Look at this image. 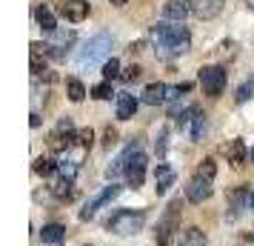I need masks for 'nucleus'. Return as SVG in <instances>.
Here are the masks:
<instances>
[{"label": "nucleus", "instance_id": "c756f323", "mask_svg": "<svg viewBox=\"0 0 254 246\" xmlns=\"http://www.w3.org/2000/svg\"><path fill=\"white\" fill-rule=\"evenodd\" d=\"M234 97H237V103H246V100H252V97H254V78L243 83L240 89H237V94H234Z\"/></svg>", "mask_w": 254, "mask_h": 246}, {"label": "nucleus", "instance_id": "bb28decb", "mask_svg": "<svg viewBox=\"0 0 254 246\" xmlns=\"http://www.w3.org/2000/svg\"><path fill=\"white\" fill-rule=\"evenodd\" d=\"M214 175H217V164H214L211 158H206L203 164L197 166V177H206V180H214Z\"/></svg>", "mask_w": 254, "mask_h": 246}, {"label": "nucleus", "instance_id": "2eb2a0df", "mask_svg": "<svg viewBox=\"0 0 254 246\" xmlns=\"http://www.w3.org/2000/svg\"><path fill=\"white\" fill-rule=\"evenodd\" d=\"M249 195H252V189L249 186H240V189H234L229 195V206H231V212H229V218L234 221L237 215H243V212L249 209Z\"/></svg>", "mask_w": 254, "mask_h": 246}, {"label": "nucleus", "instance_id": "6ab92c4d", "mask_svg": "<svg viewBox=\"0 0 254 246\" xmlns=\"http://www.w3.org/2000/svg\"><path fill=\"white\" fill-rule=\"evenodd\" d=\"M49 192H52V195H55L58 200H71V198H74V180H71V177H63V175H60L58 180L49 186Z\"/></svg>", "mask_w": 254, "mask_h": 246}, {"label": "nucleus", "instance_id": "4be33fe9", "mask_svg": "<svg viewBox=\"0 0 254 246\" xmlns=\"http://www.w3.org/2000/svg\"><path fill=\"white\" fill-rule=\"evenodd\" d=\"M177 246H206V232H203V229H197V226H191V229L180 232Z\"/></svg>", "mask_w": 254, "mask_h": 246}, {"label": "nucleus", "instance_id": "5701e85b", "mask_svg": "<svg viewBox=\"0 0 254 246\" xmlns=\"http://www.w3.org/2000/svg\"><path fill=\"white\" fill-rule=\"evenodd\" d=\"M32 169H35V175L49 177V175H55V172H58V161H55V158H37Z\"/></svg>", "mask_w": 254, "mask_h": 246}, {"label": "nucleus", "instance_id": "4c0bfd02", "mask_svg": "<svg viewBox=\"0 0 254 246\" xmlns=\"http://www.w3.org/2000/svg\"><path fill=\"white\" fill-rule=\"evenodd\" d=\"M249 209H254V189H252V195H249Z\"/></svg>", "mask_w": 254, "mask_h": 246}, {"label": "nucleus", "instance_id": "c85d7f7f", "mask_svg": "<svg viewBox=\"0 0 254 246\" xmlns=\"http://www.w3.org/2000/svg\"><path fill=\"white\" fill-rule=\"evenodd\" d=\"M112 94H115V92H112V83H109V81L97 83V86L92 89V97H94V100H109Z\"/></svg>", "mask_w": 254, "mask_h": 246}, {"label": "nucleus", "instance_id": "412c9836", "mask_svg": "<svg viewBox=\"0 0 254 246\" xmlns=\"http://www.w3.org/2000/svg\"><path fill=\"white\" fill-rule=\"evenodd\" d=\"M35 20H37V26H40L46 35L58 32V20H55V14L49 12L46 6H37V9H35Z\"/></svg>", "mask_w": 254, "mask_h": 246}, {"label": "nucleus", "instance_id": "f704fd0d", "mask_svg": "<svg viewBox=\"0 0 254 246\" xmlns=\"http://www.w3.org/2000/svg\"><path fill=\"white\" fill-rule=\"evenodd\" d=\"M115 143H117V132L109 126V129H106V135H103V146H106V149H112Z\"/></svg>", "mask_w": 254, "mask_h": 246}, {"label": "nucleus", "instance_id": "f8f14e48", "mask_svg": "<svg viewBox=\"0 0 254 246\" xmlns=\"http://www.w3.org/2000/svg\"><path fill=\"white\" fill-rule=\"evenodd\" d=\"M223 155H226V161H229L234 169H240V166L249 161V146H246L240 138H234V141H229L223 146Z\"/></svg>", "mask_w": 254, "mask_h": 246}, {"label": "nucleus", "instance_id": "ddd939ff", "mask_svg": "<svg viewBox=\"0 0 254 246\" xmlns=\"http://www.w3.org/2000/svg\"><path fill=\"white\" fill-rule=\"evenodd\" d=\"M191 12V6L186 3V0H169V3H163V20H169V23H183L186 17Z\"/></svg>", "mask_w": 254, "mask_h": 246}, {"label": "nucleus", "instance_id": "ea45409f", "mask_svg": "<svg viewBox=\"0 0 254 246\" xmlns=\"http://www.w3.org/2000/svg\"><path fill=\"white\" fill-rule=\"evenodd\" d=\"M246 241H252V244H254V232H252V235H246Z\"/></svg>", "mask_w": 254, "mask_h": 246}, {"label": "nucleus", "instance_id": "39448f33", "mask_svg": "<svg viewBox=\"0 0 254 246\" xmlns=\"http://www.w3.org/2000/svg\"><path fill=\"white\" fill-rule=\"evenodd\" d=\"M226 81H229V72L223 66H203L200 69V86L208 97H220L226 89Z\"/></svg>", "mask_w": 254, "mask_h": 246}, {"label": "nucleus", "instance_id": "0eeeda50", "mask_svg": "<svg viewBox=\"0 0 254 246\" xmlns=\"http://www.w3.org/2000/svg\"><path fill=\"white\" fill-rule=\"evenodd\" d=\"M117 195H120V186H117V183H109V186H106L103 192H97V195H94V198L80 209V221H92L94 215L103 209L106 203H112V200H115Z\"/></svg>", "mask_w": 254, "mask_h": 246}, {"label": "nucleus", "instance_id": "c9c22d12", "mask_svg": "<svg viewBox=\"0 0 254 246\" xmlns=\"http://www.w3.org/2000/svg\"><path fill=\"white\" fill-rule=\"evenodd\" d=\"M29 123L37 129V126H40V115H37V112H32V120H29Z\"/></svg>", "mask_w": 254, "mask_h": 246}, {"label": "nucleus", "instance_id": "4468645a", "mask_svg": "<svg viewBox=\"0 0 254 246\" xmlns=\"http://www.w3.org/2000/svg\"><path fill=\"white\" fill-rule=\"evenodd\" d=\"M189 6L203 20H211V17H217L223 12V0H189Z\"/></svg>", "mask_w": 254, "mask_h": 246}, {"label": "nucleus", "instance_id": "1a4fd4ad", "mask_svg": "<svg viewBox=\"0 0 254 246\" xmlns=\"http://www.w3.org/2000/svg\"><path fill=\"white\" fill-rule=\"evenodd\" d=\"M60 17H66L69 23H80L89 17V0H63L60 3Z\"/></svg>", "mask_w": 254, "mask_h": 246}, {"label": "nucleus", "instance_id": "9d476101", "mask_svg": "<svg viewBox=\"0 0 254 246\" xmlns=\"http://www.w3.org/2000/svg\"><path fill=\"white\" fill-rule=\"evenodd\" d=\"M211 180H206V177H191L189 180V186H186V200H191V203H203V200L211 198Z\"/></svg>", "mask_w": 254, "mask_h": 246}, {"label": "nucleus", "instance_id": "423d86ee", "mask_svg": "<svg viewBox=\"0 0 254 246\" xmlns=\"http://www.w3.org/2000/svg\"><path fill=\"white\" fill-rule=\"evenodd\" d=\"M71 143H77V132H74V123H71V117H60L55 132L49 135V146L55 149V152H66Z\"/></svg>", "mask_w": 254, "mask_h": 246}, {"label": "nucleus", "instance_id": "cd10ccee", "mask_svg": "<svg viewBox=\"0 0 254 246\" xmlns=\"http://www.w3.org/2000/svg\"><path fill=\"white\" fill-rule=\"evenodd\" d=\"M77 169H80V164H77V161H66V158H63V161H58V172L63 177H71V180H74Z\"/></svg>", "mask_w": 254, "mask_h": 246}, {"label": "nucleus", "instance_id": "393cba45", "mask_svg": "<svg viewBox=\"0 0 254 246\" xmlns=\"http://www.w3.org/2000/svg\"><path fill=\"white\" fill-rule=\"evenodd\" d=\"M203 135H206V115L197 109L194 120H191V141H203Z\"/></svg>", "mask_w": 254, "mask_h": 246}, {"label": "nucleus", "instance_id": "7ed1b4c3", "mask_svg": "<svg viewBox=\"0 0 254 246\" xmlns=\"http://www.w3.org/2000/svg\"><path fill=\"white\" fill-rule=\"evenodd\" d=\"M143 226H146V212L143 209H120V212H115V215L106 221V229L115 232V235H120V238L137 235Z\"/></svg>", "mask_w": 254, "mask_h": 246}, {"label": "nucleus", "instance_id": "2f4dec72", "mask_svg": "<svg viewBox=\"0 0 254 246\" xmlns=\"http://www.w3.org/2000/svg\"><path fill=\"white\" fill-rule=\"evenodd\" d=\"M92 143H94V132L92 129H80V132H77V146L92 149Z\"/></svg>", "mask_w": 254, "mask_h": 246}, {"label": "nucleus", "instance_id": "9b49d317", "mask_svg": "<svg viewBox=\"0 0 254 246\" xmlns=\"http://www.w3.org/2000/svg\"><path fill=\"white\" fill-rule=\"evenodd\" d=\"M140 152V141L137 138H134V141L128 143L126 149H123V152L117 155L115 158V164L109 166V169H106V175H109V180H112V177H117L120 175V172H126V166H128V161H131V158H134V155Z\"/></svg>", "mask_w": 254, "mask_h": 246}, {"label": "nucleus", "instance_id": "a19ab883", "mask_svg": "<svg viewBox=\"0 0 254 246\" xmlns=\"http://www.w3.org/2000/svg\"><path fill=\"white\" fill-rule=\"evenodd\" d=\"M249 158H252V161H254V146H252V152H249Z\"/></svg>", "mask_w": 254, "mask_h": 246}, {"label": "nucleus", "instance_id": "72a5a7b5", "mask_svg": "<svg viewBox=\"0 0 254 246\" xmlns=\"http://www.w3.org/2000/svg\"><path fill=\"white\" fill-rule=\"evenodd\" d=\"M183 92H191V83H180V86H169V100H177Z\"/></svg>", "mask_w": 254, "mask_h": 246}, {"label": "nucleus", "instance_id": "58836bf2", "mask_svg": "<svg viewBox=\"0 0 254 246\" xmlns=\"http://www.w3.org/2000/svg\"><path fill=\"white\" fill-rule=\"evenodd\" d=\"M246 6H249V9L254 12V0H246Z\"/></svg>", "mask_w": 254, "mask_h": 246}, {"label": "nucleus", "instance_id": "f3484780", "mask_svg": "<svg viewBox=\"0 0 254 246\" xmlns=\"http://www.w3.org/2000/svg\"><path fill=\"white\" fill-rule=\"evenodd\" d=\"M137 112V97L131 92H120L117 94V117L120 120H131Z\"/></svg>", "mask_w": 254, "mask_h": 246}, {"label": "nucleus", "instance_id": "a878e982", "mask_svg": "<svg viewBox=\"0 0 254 246\" xmlns=\"http://www.w3.org/2000/svg\"><path fill=\"white\" fill-rule=\"evenodd\" d=\"M120 75H123V72H120V60H117V58H109V60L103 63V78L112 83L115 78H120Z\"/></svg>", "mask_w": 254, "mask_h": 246}, {"label": "nucleus", "instance_id": "e433bc0d", "mask_svg": "<svg viewBox=\"0 0 254 246\" xmlns=\"http://www.w3.org/2000/svg\"><path fill=\"white\" fill-rule=\"evenodd\" d=\"M109 3H112V6H117V9H120V6H126L128 0H109Z\"/></svg>", "mask_w": 254, "mask_h": 246}, {"label": "nucleus", "instance_id": "f03ea898", "mask_svg": "<svg viewBox=\"0 0 254 246\" xmlns=\"http://www.w3.org/2000/svg\"><path fill=\"white\" fill-rule=\"evenodd\" d=\"M112 46H115V37L109 32H100V35L89 37L83 49L74 55V66L77 69H94L97 63H106L109 55H112Z\"/></svg>", "mask_w": 254, "mask_h": 246}, {"label": "nucleus", "instance_id": "7c9ffc66", "mask_svg": "<svg viewBox=\"0 0 254 246\" xmlns=\"http://www.w3.org/2000/svg\"><path fill=\"white\" fill-rule=\"evenodd\" d=\"M46 63H43V60H40V52H35V49H32V75H37V78H43V75H46Z\"/></svg>", "mask_w": 254, "mask_h": 246}, {"label": "nucleus", "instance_id": "6e6552de", "mask_svg": "<svg viewBox=\"0 0 254 246\" xmlns=\"http://www.w3.org/2000/svg\"><path fill=\"white\" fill-rule=\"evenodd\" d=\"M146 164H149V161H146V155H143V152H137L131 161H128V166H126V172H123V175H126V183L131 189L143 186V180H146Z\"/></svg>", "mask_w": 254, "mask_h": 246}, {"label": "nucleus", "instance_id": "aec40b11", "mask_svg": "<svg viewBox=\"0 0 254 246\" xmlns=\"http://www.w3.org/2000/svg\"><path fill=\"white\" fill-rule=\"evenodd\" d=\"M66 238V226L63 223H43V229H40V241L43 244H60Z\"/></svg>", "mask_w": 254, "mask_h": 246}, {"label": "nucleus", "instance_id": "473e14b6", "mask_svg": "<svg viewBox=\"0 0 254 246\" xmlns=\"http://www.w3.org/2000/svg\"><path fill=\"white\" fill-rule=\"evenodd\" d=\"M140 75H143V69H140V66H134V63H131L128 69H123V75H120V78H123V81H126V83H131V81H137Z\"/></svg>", "mask_w": 254, "mask_h": 246}, {"label": "nucleus", "instance_id": "f257e3e1", "mask_svg": "<svg viewBox=\"0 0 254 246\" xmlns=\"http://www.w3.org/2000/svg\"><path fill=\"white\" fill-rule=\"evenodd\" d=\"M151 40L160 58H180L191 49V35L183 23H169L160 20L157 26H151Z\"/></svg>", "mask_w": 254, "mask_h": 246}, {"label": "nucleus", "instance_id": "dca6fc26", "mask_svg": "<svg viewBox=\"0 0 254 246\" xmlns=\"http://www.w3.org/2000/svg\"><path fill=\"white\" fill-rule=\"evenodd\" d=\"M166 100H169V86L166 83H149L143 89V103L157 106V103H166Z\"/></svg>", "mask_w": 254, "mask_h": 246}, {"label": "nucleus", "instance_id": "b1692460", "mask_svg": "<svg viewBox=\"0 0 254 246\" xmlns=\"http://www.w3.org/2000/svg\"><path fill=\"white\" fill-rule=\"evenodd\" d=\"M66 92H69V100H71V103H80L83 97H86V86H83L77 78H71V81L66 83Z\"/></svg>", "mask_w": 254, "mask_h": 246}, {"label": "nucleus", "instance_id": "a211bd4d", "mask_svg": "<svg viewBox=\"0 0 254 246\" xmlns=\"http://www.w3.org/2000/svg\"><path fill=\"white\" fill-rule=\"evenodd\" d=\"M174 169L169 164H157V169H154V189H157V192H169V186H172L174 183Z\"/></svg>", "mask_w": 254, "mask_h": 246}, {"label": "nucleus", "instance_id": "20e7f679", "mask_svg": "<svg viewBox=\"0 0 254 246\" xmlns=\"http://www.w3.org/2000/svg\"><path fill=\"white\" fill-rule=\"evenodd\" d=\"M177 226H180V198H174L166 206L160 223H157V246H169L172 235L177 232Z\"/></svg>", "mask_w": 254, "mask_h": 246}]
</instances>
